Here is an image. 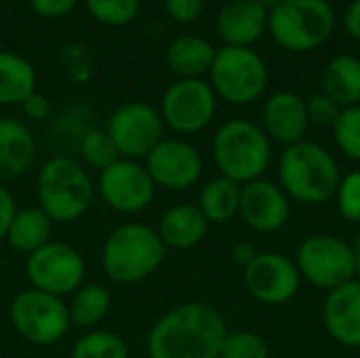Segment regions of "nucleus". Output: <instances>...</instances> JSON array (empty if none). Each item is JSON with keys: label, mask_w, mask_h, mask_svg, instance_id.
Here are the masks:
<instances>
[{"label": "nucleus", "mask_w": 360, "mask_h": 358, "mask_svg": "<svg viewBox=\"0 0 360 358\" xmlns=\"http://www.w3.org/2000/svg\"><path fill=\"white\" fill-rule=\"evenodd\" d=\"M156 188L184 192L198 184L205 171L202 154L181 137H165L143 160Z\"/></svg>", "instance_id": "nucleus-14"}, {"label": "nucleus", "mask_w": 360, "mask_h": 358, "mask_svg": "<svg viewBox=\"0 0 360 358\" xmlns=\"http://www.w3.org/2000/svg\"><path fill=\"white\" fill-rule=\"evenodd\" d=\"M8 321L23 342L40 348L59 344L72 329L65 300L32 287L11 300Z\"/></svg>", "instance_id": "nucleus-8"}, {"label": "nucleus", "mask_w": 360, "mask_h": 358, "mask_svg": "<svg viewBox=\"0 0 360 358\" xmlns=\"http://www.w3.org/2000/svg\"><path fill=\"white\" fill-rule=\"evenodd\" d=\"M350 249H352V260H354V274L356 279H360V234L354 238Z\"/></svg>", "instance_id": "nucleus-41"}, {"label": "nucleus", "mask_w": 360, "mask_h": 358, "mask_svg": "<svg viewBox=\"0 0 360 358\" xmlns=\"http://www.w3.org/2000/svg\"><path fill=\"white\" fill-rule=\"evenodd\" d=\"M342 169L335 156L314 141L287 146L278 158V186L304 205H323L335 196Z\"/></svg>", "instance_id": "nucleus-4"}, {"label": "nucleus", "mask_w": 360, "mask_h": 358, "mask_svg": "<svg viewBox=\"0 0 360 358\" xmlns=\"http://www.w3.org/2000/svg\"><path fill=\"white\" fill-rule=\"evenodd\" d=\"M344 23H346L348 34L360 42V0H352V4L346 11Z\"/></svg>", "instance_id": "nucleus-40"}, {"label": "nucleus", "mask_w": 360, "mask_h": 358, "mask_svg": "<svg viewBox=\"0 0 360 358\" xmlns=\"http://www.w3.org/2000/svg\"><path fill=\"white\" fill-rule=\"evenodd\" d=\"M240 188V184L217 175L200 188L196 207L209 224H228L238 215Z\"/></svg>", "instance_id": "nucleus-26"}, {"label": "nucleus", "mask_w": 360, "mask_h": 358, "mask_svg": "<svg viewBox=\"0 0 360 358\" xmlns=\"http://www.w3.org/2000/svg\"><path fill=\"white\" fill-rule=\"evenodd\" d=\"M65 304H68L72 327L91 331V329H97L110 314L112 293L105 285L84 283L70 295V302Z\"/></svg>", "instance_id": "nucleus-25"}, {"label": "nucleus", "mask_w": 360, "mask_h": 358, "mask_svg": "<svg viewBox=\"0 0 360 358\" xmlns=\"http://www.w3.org/2000/svg\"><path fill=\"white\" fill-rule=\"evenodd\" d=\"M243 270V283L249 295L268 306L291 302L302 285V276L295 262L283 253H259Z\"/></svg>", "instance_id": "nucleus-15"}, {"label": "nucleus", "mask_w": 360, "mask_h": 358, "mask_svg": "<svg viewBox=\"0 0 360 358\" xmlns=\"http://www.w3.org/2000/svg\"><path fill=\"white\" fill-rule=\"evenodd\" d=\"M230 255H232V260H234L238 266L247 268V266H249V264L259 255V251H257L249 241H240V243H236V245L232 247Z\"/></svg>", "instance_id": "nucleus-39"}, {"label": "nucleus", "mask_w": 360, "mask_h": 358, "mask_svg": "<svg viewBox=\"0 0 360 358\" xmlns=\"http://www.w3.org/2000/svg\"><path fill=\"white\" fill-rule=\"evenodd\" d=\"M165 129L160 112L146 101L122 103L112 112L105 127L120 158L141 162L165 139Z\"/></svg>", "instance_id": "nucleus-12"}, {"label": "nucleus", "mask_w": 360, "mask_h": 358, "mask_svg": "<svg viewBox=\"0 0 360 358\" xmlns=\"http://www.w3.org/2000/svg\"><path fill=\"white\" fill-rule=\"evenodd\" d=\"M25 279L32 289L55 298H70L86 281V262L82 253L61 241H51L30 253L23 264Z\"/></svg>", "instance_id": "nucleus-9"}, {"label": "nucleus", "mask_w": 360, "mask_h": 358, "mask_svg": "<svg viewBox=\"0 0 360 358\" xmlns=\"http://www.w3.org/2000/svg\"><path fill=\"white\" fill-rule=\"evenodd\" d=\"M331 129L340 152L346 158L360 162V103L342 108Z\"/></svg>", "instance_id": "nucleus-30"}, {"label": "nucleus", "mask_w": 360, "mask_h": 358, "mask_svg": "<svg viewBox=\"0 0 360 358\" xmlns=\"http://www.w3.org/2000/svg\"><path fill=\"white\" fill-rule=\"evenodd\" d=\"M15 213H17V200L13 192L4 184H0V241H4Z\"/></svg>", "instance_id": "nucleus-38"}, {"label": "nucleus", "mask_w": 360, "mask_h": 358, "mask_svg": "<svg viewBox=\"0 0 360 358\" xmlns=\"http://www.w3.org/2000/svg\"><path fill=\"white\" fill-rule=\"evenodd\" d=\"M335 27V8L329 0H283L268 13V32L291 53L323 46Z\"/></svg>", "instance_id": "nucleus-6"}, {"label": "nucleus", "mask_w": 360, "mask_h": 358, "mask_svg": "<svg viewBox=\"0 0 360 358\" xmlns=\"http://www.w3.org/2000/svg\"><path fill=\"white\" fill-rule=\"evenodd\" d=\"M78 152H80L82 165H86L99 173L120 158V154L105 129L84 131V135L80 137V143H78Z\"/></svg>", "instance_id": "nucleus-29"}, {"label": "nucleus", "mask_w": 360, "mask_h": 358, "mask_svg": "<svg viewBox=\"0 0 360 358\" xmlns=\"http://www.w3.org/2000/svg\"><path fill=\"white\" fill-rule=\"evenodd\" d=\"M51 236H53L51 217L40 207H25V209H17L4 241L13 251L27 257L30 253L51 243L53 241Z\"/></svg>", "instance_id": "nucleus-23"}, {"label": "nucleus", "mask_w": 360, "mask_h": 358, "mask_svg": "<svg viewBox=\"0 0 360 358\" xmlns=\"http://www.w3.org/2000/svg\"><path fill=\"white\" fill-rule=\"evenodd\" d=\"M167 260V247L156 228L143 222H124L103 241L101 268L105 276L120 287L148 281Z\"/></svg>", "instance_id": "nucleus-2"}, {"label": "nucleus", "mask_w": 360, "mask_h": 358, "mask_svg": "<svg viewBox=\"0 0 360 358\" xmlns=\"http://www.w3.org/2000/svg\"><path fill=\"white\" fill-rule=\"evenodd\" d=\"M310 120L306 112V99L291 91H278L270 95L262 112V129L270 141H278L285 148L304 141Z\"/></svg>", "instance_id": "nucleus-17"}, {"label": "nucleus", "mask_w": 360, "mask_h": 358, "mask_svg": "<svg viewBox=\"0 0 360 358\" xmlns=\"http://www.w3.org/2000/svg\"><path fill=\"white\" fill-rule=\"evenodd\" d=\"M97 192L108 209L120 215L143 213L156 198V186L141 160L118 158L103 169L97 179Z\"/></svg>", "instance_id": "nucleus-13"}, {"label": "nucleus", "mask_w": 360, "mask_h": 358, "mask_svg": "<svg viewBox=\"0 0 360 358\" xmlns=\"http://www.w3.org/2000/svg\"><path fill=\"white\" fill-rule=\"evenodd\" d=\"M226 319L205 302H184L158 317L146 338L150 358H219Z\"/></svg>", "instance_id": "nucleus-1"}, {"label": "nucleus", "mask_w": 360, "mask_h": 358, "mask_svg": "<svg viewBox=\"0 0 360 358\" xmlns=\"http://www.w3.org/2000/svg\"><path fill=\"white\" fill-rule=\"evenodd\" d=\"M95 192L86 167L65 154L46 158L36 173V200L53 224L78 222L93 207Z\"/></svg>", "instance_id": "nucleus-3"}, {"label": "nucleus", "mask_w": 360, "mask_h": 358, "mask_svg": "<svg viewBox=\"0 0 360 358\" xmlns=\"http://www.w3.org/2000/svg\"><path fill=\"white\" fill-rule=\"evenodd\" d=\"M70 358H131V350L122 335L110 329H91L74 342Z\"/></svg>", "instance_id": "nucleus-28"}, {"label": "nucleus", "mask_w": 360, "mask_h": 358, "mask_svg": "<svg viewBox=\"0 0 360 358\" xmlns=\"http://www.w3.org/2000/svg\"><path fill=\"white\" fill-rule=\"evenodd\" d=\"M217 95L202 78H179L162 95L160 116L177 135H196L215 118Z\"/></svg>", "instance_id": "nucleus-11"}, {"label": "nucleus", "mask_w": 360, "mask_h": 358, "mask_svg": "<svg viewBox=\"0 0 360 358\" xmlns=\"http://www.w3.org/2000/svg\"><path fill=\"white\" fill-rule=\"evenodd\" d=\"M219 358H270V346L255 331H228Z\"/></svg>", "instance_id": "nucleus-32"}, {"label": "nucleus", "mask_w": 360, "mask_h": 358, "mask_svg": "<svg viewBox=\"0 0 360 358\" xmlns=\"http://www.w3.org/2000/svg\"><path fill=\"white\" fill-rule=\"evenodd\" d=\"M19 108H21L23 116L32 122H42L51 116V101L46 99V95H42L38 91H34Z\"/></svg>", "instance_id": "nucleus-37"}, {"label": "nucleus", "mask_w": 360, "mask_h": 358, "mask_svg": "<svg viewBox=\"0 0 360 358\" xmlns=\"http://www.w3.org/2000/svg\"><path fill=\"white\" fill-rule=\"evenodd\" d=\"M335 200H338V211L340 215L350 222H360V171H350L342 175L340 186L335 190Z\"/></svg>", "instance_id": "nucleus-33"}, {"label": "nucleus", "mask_w": 360, "mask_h": 358, "mask_svg": "<svg viewBox=\"0 0 360 358\" xmlns=\"http://www.w3.org/2000/svg\"><path fill=\"white\" fill-rule=\"evenodd\" d=\"M209 226L211 224L205 219L196 205L179 203L160 215L156 224V234L167 251H186L198 247L205 241Z\"/></svg>", "instance_id": "nucleus-21"}, {"label": "nucleus", "mask_w": 360, "mask_h": 358, "mask_svg": "<svg viewBox=\"0 0 360 358\" xmlns=\"http://www.w3.org/2000/svg\"><path fill=\"white\" fill-rule=\"evenodd\" d=\"M36 160V137L32 129L11 116H0V184L25 177Z\"/></svg>", "instance_id": "nucleus-19"}, {"label": "nucleus", "mask_w": 360, "mask_h": 358, "mask_svg": "<svg viewBox=\"0 0 360 358\" xmlns=\"http://www.w3.org/2000/svg\"><path fill=\"white\" fill-rule=\"evenodd\" d=\"M219 175L245 186L262 179L272 162V141L262 124L247 118L226 120L211 143Z\"/></svg>", "instance_id": "nucleus-5"}, {"label": "nucleus", "mask_w": 360, "mask_h": 358, "mask_svg": "<svg viewBox=\"0 0 360 358\" xmlns=\"http://www.w3.org/2000/svg\"><path fill=\"white\" fill-rule=\"evenodd\" d=\"M217 49L202 36H177L167 49V65L179 78H200L213 65Z\"/></svg>", "instance_id": "nucleus-22"}, {"label": "nucleus", "mask_w": 360, "mask_h": 358, "mask_svg": "<svg viewBox=\"0 0 360 358\" xmlns=\"http://www.w3.org/2000/svg\"><path fill=\"white\" fill-rule=\"evenodd\" d=\"M306 112H308V120L310 124L316 127H333L342 108L323 91L312 95L310 99H306Z\"/></svg>", "instance_id": "nucleus-34"}, {"label": "nucleus", "mask_w": 360, "mask_h": 358, "mask_svg": "<svg viewBox=\"0 0 360 358\" xmlns=\"http://www.w3.org/2000/svg\"><path fill=\"white\" fill-rule=\"evenodd\" d=\"M268 30V11L253 0H230L217 15V34L226 46H251Z\"/></svg>", "instance_id": "nucleus-20"}, {"label": "nucleus", "mask_w": 360, "mask_h": 358, "mask_svg": "<svg viewBox=\"0 0 360 358\" xmlns=\"http://www.w3.org/2000/svg\"><path fill=\"white\" fill-rule=\"evenodd\" d=\"M78 0H30V6L36 15L44 19H59L74 11Z\"/></svg>", "instance_id": "nucleus-36"}, {"label": "nucleus", "mask_w": 360, "mask_h": 358, "mask_svg": "<svg viewBox=\"0 0 360 358\" xmlns=\"http://www.w3.org/2000/svg\"><path fill=\"white\" fill-rule=\"evenodd\" d=\"M167 15L177 23H192L205 11V0H165Z\"/></svg>", "instance_id": "nucleus-35"}, {"label": "nucleus", "mask_w": 360, "mask_h": 358, "mask_svg": "<svg viewBox=\"0 0 360 358\" xmlns=\"http://www.w3.org/2000/svg\"><path fill=\"white\" fill-rule=\"evenodd\" d=\"M215 95L234 106L257 101L268 89V65L251 46H221L209 70Z\"/></svg>", "instance_id": "nucleus-7"}, {"label": "nucleus", "mask_w": 360, "mask_h": 358, "mask_svg": "<svg viewBox=\"0 0 360 358\" xmlns=\"http://www.w3.org/2000/svg\"><path fill=\"white\" fill-rule=\"evenodd\" d=\"M34 91V65L17 53L0 51V106H21Z\"/></svg>", "instance_id": "nucleus-27"}, {"label": "nucleus", "mask_w": 360, "mask_h": 358, "mask_svg": "<svg viewBox=\"0 0 360 358\" xmlns=\"http://www.w3.org/2000/svg\"><path fill=\"white\" fill-rule=\"evenodd\" d=\"M295 266L304 281L325 291H333L356 279L350 243L335 234L321 232L306 236L297 247Z\"/></svg>", "instance_id": "nucleus-10"}, {"label": "nucleus", "mask_w": 360, "mask_h": 358, "mask_svg": "<svg viewBox=\"0 0 360 358\" xmlns=\"http://www.w3.org/2000/svg\"><path fill=\"white\" fill-rule=\"evenodd\" d=\"M253 2H255V4H259L264 11H268V13H270V11H272L276 4H281L283 0H253Z\"/></svg>", "instance_id": "nucleus-42"}, {"label": "nucleus", "mask_w": 360, "mask_h": 358, "mask_svg": "<svg viewBox=\"0 0 360 358\" xmlns=\"http://www.w3.org/2000/svg\"><path fill=\"white\" fill-rule=\"evenodd\" d=\"M323 93L340 108L360 103V59L356 55H335L321 76Z\"/></svg>", "instance_id": "nucleus-24"}, {"label": "nucleus", "mask_w": 360, "mask_h": 358, "mask_svg": "<svg viewBox=\"0 0 360 358\" xmlns=\"http://www.w3.org/2000/svg\"><path fill=\"white\" fill-rule=\"evenodd\" d=\"M327 333L344 348H360V279L329 291L323 306Z\"/></svg>", "instance_id": "nucleus-18"}, {"label": "nucleus", "mask_w": 360, "mask_h": 358, "mask_svg": "<svg viewBox=\"0 0 360 358\" xmlns=\"http://www.w3.org/2000/svg\"><path fill=\"white\" fill-rule=\"evenodd\" d=\"M238 217L257 234L278 232L291 217V198L276 181H249L240 188Z\"/></svg>", "instance_id": "nucleus-16"}, {"label": "nucleus", "mask_w": 360, "mask_h": 358, "mask_svg": "<svg viewBox=\"0 0 360 358\" xmlns=\"http://www.w3.org/2000/svg\"><path fill=\"white\" fill-rule=\"evenodd\" d=\"M91 17L103 25H129L139 15V0H84Z\"/></svg>", "instance_id": "nucleus-31"}]
</instances>
